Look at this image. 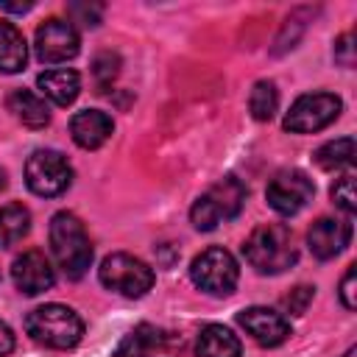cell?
Returning a JSON list of instances; mask_svg holds the SVG:
<instances>
[{
  "mask_svg": "<svg viewBox=\"0 0 357 357\" xmlns=\"http://www.w3.org/2000/svg\"><path fill=\"white\" fill-rule=\"evenodd\" d=\"M243 257L257 273H284L296 265L298 251L293 245V231L284 223H262L243 243Z\"/></svg>",
  "mask_w": 357,
  "mask_h": 357,
  "instance_id": "1",
  "label": "cell"
},
{
  "mask_svg": "<svg viewBox=\"0 0 357 357\" xmlns=\"http://www.w3.org/2000/svg\"><path fill=\"white\" fill-rule=\"evenodd\" d=\"M25 332L45 349H73L84 337V321L67 304H42L25 315Z\"/></svg>",
  "mask_w": 357,
  "mask_h": 357,
  "instance_id": "2",
  "label": "cell"
},
{
  "mask_svg": "<svg viewBox=\"0 0 357 357\" xmlns=\"http://www.w3.org/2000/svg\"><path fill=\"white\" fill-rule=\"evenodd\" d=\"M50 251L67 279H81L92 265V243L84 223L73 212H59L50 220Z\"/></svg>",
  "mask_w": 357,
  "mask_h": 357,
  "instance_id": "3",
  "label": "cell"
},
{
  "mask_svg": "<svg viewBox=\"0 0 357 357\" xmlns=\"http://www.w3.org/2000/svg\"><path fill=\"white\" fill-rule=\"evenodd\" d=\"M245 184L237 176H226L218 184H212L190 209V220L198 231H212L220 223L231 220L240 215L243 204H245Z\"/></svg>",
  "mask_w": 357,
  "mask_h": 357,
  "instance_id": "4",
  "label": "cell"
},
{
  "mask_svg": "<svg viewBox=\"0 0 357 357\" xmlns=\"http://www.w3.org/2000/svg\"><path fill=\"white\" fill-rule=\"evenodd\" d=\"M98 276H100V284L126 296V298H139L145 296L151 287H153V268L148 262H142L139 257L134 254H126V251H114L109 254L100 268H98Z\"/></svg>",
  "mask_w": 357,
  "mask_h": 357,
  "instance_id": "5",
  "label": "cell"
},
{
  "mask_svg": "<svg viewBox=\"0 0 357 357\" xmlns=\"http://www.w3.org/2000/svg\"><path fill=\"white\" fill-rule=\"evenodd\" d=\"M190 279L198 290H204L209 296H229L237 287L240 268L226 248L209 245L190 262Z\"/></svg>",
  "mask_w": 357,
  "mask_h": 357,
  "instance_id": "6",
  "label": "cell"
},
{
  "mask_svg": "<svg viewBox=\"0 0 357 357\" xmlns=\"http://www.w3.org/2000/svg\"><path fill=\"white\" fill-rule=\"evenodd\" d=\"M25 184L39 198H56L73 184V167L64 153L39 148L25 162Z\"/></svg>",
  "mask_w": 357,
  "mask_h": 357,
  "instance_id": "7",
  "label": "cell"
},
{
  "mask_svg": "<svg viewBox=\"0 0 357 357\" xmlns=\"http://www.w3.org/2000/svg\"><path fill=\"white\" fill-rule=\"evenodd\" d=\"M340 109H343V103H340L337 95H332V92H307V95L296 98V103L284 114L282 126L293 134H312V131H321L329 123H335Z\"/></svg>",
  "mask_w": 357,
  "mask_h": 357,
  "instance_id": "8",
  "label": "cell"
},
{
  "mask_svg": "<svg viewBox=\"0 0 357 357\" xmlns=\"http://www.w3.org/2000/svg\"><path fill=\"white\" fill-rule=\"evenodd\" d=\"M315 195V184L304 170H282L268 181L265 198L273 212L279 215H296L301 212Z\"/></svg>",
  "mask_w": 357,
  "mask_h": 357,
  "instance_id": "9",
  "label": "cell"
},
{
  "mask_svg": "<svg viewBox=\"0 0 357 357\" xmlns=\"http://www.w3.org/2000/svg\"><path fill=\"white\" fill-rule=\"evenodd\" d=\"M33 47H36V59L42 64H61V61H70L78 47H81V39H78V31L73 22L67 20H47L36 28V36H33Z\"/></svg>",
  "mask_w": 357,
  "mask_h": 357,
  "instance_id": "10",
  "label": "cell"
},
{
  "mask_svg": "<svg viewBox=\"0 0 357 357\" xmlns=\"http://www.w3.org/2000/svg\"><path fill=\"white\" fill-rule=\"evenodd\" d=\"M11 279L17 284L20 293L25 296H39L45 290L53 287L56 282V271L50 265V259L39 251V248H31V251H22L14 265H11Z\"/></svg>",
  "mask_w": 357,
  "mask_h": 357,
  "instance_id": "11",
  "label": "cell"
},
{
  "mask_svg": "<svg viewBox=\"0 0 357 357\" xmlns=\"http://www.w3.org/2000/svg\"><path fill=\"white\" fill-rule=\"evenodd\" d=\"M237 324L259 343V346H279L290 337V321L268 307H248L243 312H237Z\"/></svg>",
  "mask_w": 357,
  "mask_h": 357,
  "instance_id": "12",
  "label": "cell"
},
{
  "mask_svg": "<svg viewBox=\"0 0 357 357\" xmlns=\"http://www.w3.org/2000/svg\"><path fill=\"white\" fill-rule=\"evenodd\" d=\"M349 240H351V223L340 218H321L307 231V245L318 259L337 257L349 245Z\"/></svg>",
  "mask_w": 357,
  "mask_h": 357,
  "instance_id": "13",
  "label": "cell"
},
{
  "mask_svg": "<svg viewBox=\"0 0 357 357\" xmlns=\"http://www.w3.org/2000/svg\"><path fill=\"white\" fill-rule=\"evenodd\" d=\"M114 131V123L106 112L100 109H84L78 114H73L70 120V134H73V142L84 151H95L100 148Z\"/></svg>",
  "mask_w": 357,
  "mask_h": 357,
  "instance_id": "14",
  "label": "cell"
},
{
  "mask_svg": "<svg viewBox=\"0 0 357 357\" xmlns=\"http://www.w3.org/2000/svg\"><path fill=\"white\" fill-rule=\"evenodd\" d=\"M36 84H39L42 95L50 98L56 106H70L81 92V75L75 70H67V67L39 73Z\"/></svg>",
  "mask_w": 357,
  "mask_h": 357,
  "instance_id": "15",
  "label": "cell"
},
{
  "mask_svg": "<svg viewBox=\"0 0 357 357\" xmlns=\"http://www.w3.org/2000/svg\"><path fill=\"white\" fill-rule=\"evenodd\" d=\"M237 335L223 324H206L195 340V357H240Z\"/></svg>",
  "mask_w": 357,
  "mask_h": 357,
  "instance_id": "16",
  "label": "cell"
},
{
  "mask_svg": "<svg viewBox=\"0 0 357 357\" xmlns=\"http://www.w3.org/2000/svg\"><path fill=\"white\" fill-rule=\"evenodd\" d=\"M25 61H28V45L22 31L14 22L0 20V73H8V75L22 73Z\"/></svg>",
  "mask_w": 357,
  "mask_h": 357,
  "instance_id": "17",
  "label": "cell"
},
{
  "mask_svg": "<svg viewBox=\"0 0 357 357\" xmlns=\"http://www.w3.org/2000/svg\"><path fill=\"white\" fill-rule=\"evenodd\" d=\"M8 112L28 128H45L50 123V112L45 98H39L31 89H14L8 95Z\"/></svg>",
  "mask_w": 357,
  "mask_h": 357,
  "instance_id": "18",
  "label": "cell"
},
{
  "mask_svg": "<svg viewBox=\"0 0 357 357\" xmlns=\"http://www.w3.org/2000/svg\"><path fill=\"white\" fill-rule=\"evenodd\" d=\"M165 346V332L153 324H137L114 349V357H151Z\"/></svg>",
  "mask_w": 357,
  "mask_h": 357,
  "instance_id": "19",
  "label": "cell"
},
{
  "mask_svg": "<svg viewBox=\"0 0 357 357\" xmlns=\"http://www.w3.org/2000/svg\"><path fill=\"white\" fill-rule=\"evenodd\" d=\"M31 229V212L22 204H3L0 206V248H11L20 243Z\"/></svg>",
  "mask_w": 357,
  "mask_h": 357,
  "instance_id": "20",
  "label": "cell"
},
{
  "mask_svg": "<svg viewBox=\"0 0 357 357\" xmlns=\"http://www.w3.org/2000/svg\"><path fill=\"white\" fill-rule=\"evenodd\" d=\"M248 109L254 114V120L265 123L276 114L279 109V92H276V84L273 81H257L251 95H248Z\"/></svg>",
  "mask_w": 357,
  "mask_h": 357,
  "instance_id": "21",
  "label": "cell"
},
{
  "mask_svg": "<svg viewBox=\"0 0 357 357\" xmlns=\"http://www.w3.org/2000/svg\"><path fill=\"white\" fill-rule=\"evenodd\" d=\"M354 159V139L351 137H340V139H332L326 145H321L315 151V162L318 167L324 170H337V167H346L351 165Z\"/></svg>",
  "mask_w": 357,
  "mask_h": 357,
  "instance_id": "22",
  "label": "cell"
},
{
  "mask_svg": "<svg viewBox=\"0 0 357 357\" xmlns=\"http://www.w3.org/2000/svg\"><path fill=\"white\" fill-rule=\"evenodd\" d=\"M332 201L346 212V215H354L357 209V198H354V173H343L335 184H332Z\"/></svg>",
  "mask_w": 357,
  "mask_h": 357,
  "instance_id": "23",
  "label": "cell"
},
{
  "mask_svg": "<svg viewBox=\"0 0 357 357\" xmlns=\"http://www.w3.org/2000/svg\"><path fill=\"white\" fill-rule=\"evenodd\" d=\"M117 56H112V53H103V56H98L95 59V67H92V73H95V78H98V92H106L109 86H112V81H114V75H117Z\"/></svg>",
  "mask_w": 357,
  "mask_h": 357,
  "instance_id": "24",
  "label": "cell"
},
{
  "mask_svg": "<svg viewBox=\"0 0 357 357\" xmlns=\"http://www.w3.org/2000/svg\"><path fill=\"white\" fill-rule=\"evenodd\" d=\"M67 11H70V17L75 22H81L86 28H95L100 22V17H103V6L100 3H70Z\"/></svg>",
  "mask_w": 357,
  "mask_h": 357,
  "instance_id": "25",
  "label": "cell"
},
{
  "mask_svg": "<svg viewBox=\"0 0 357 357\" xmlns=\"http://www.w3.org/2000/svg\"><path fill=\"white\" fill-rule=\"evenodd\" d=\"M312 301V287H307V284H298L296 290H290L287 296H284V310L287 312H293V315H301L304 310H307V304Z\"/></svg>",
  "mask_w": 357,
  "mask_h": 357,
  "instance_id": "26",
  "label": "cell"
},
{
  "mask_svg": "<svg viewBox=\"0 0 357 357\" xmlns=\"http://www.w3.org/2000/svg\"><path fill=\"white\" fill-rule=\"evenodd\" d=\"M354 284H357V271H354V265H349L343 279H340V301H343L346 310L357 307V287Z\"/></svg>",
  "mask_w": 357,
  "mask_h": 357,
  "instance_id": "27",
  "label": "cell"
},
{
  "mask_svg": "<svg viewBox=\"0 0 357 357\" xmlns=\"http://www.w3.org/2000/svg\"><path fill=\"white\" fill-rule=\"evenodd\" d=\"M335 61L343 67H354V45H351V33H343L335 42Z\"/></svg>",
  "mask_w": 357,
  "mask_h": 357,
  "instance_id": "28",
  "label": "cell"
},
{
  "mask_svg": "<svg viewBox=\"0 0 357 357\" xmlns=\"http://www.w3.org/2000/svg\"><path fill=\"white\" fill-rule=\"evenodd\" d=\"M11 349H14V332H11L8 324L0 321V357L11 354Z\"/></svg>",
  "mask_w": 357,
  "mask_h": 357,
  "instance_id": "29",
  "label": "cell"
},
{
  "mask_svg": "<svg viewBox=\"0 0 357 357\" xmlns=\"http://www.w3.org/2000/svg\"><path fill=\"white\" fill-rule=\"evenodd\" d=\"M31 6H33V3H3L0 8H3V11H14V14H22V11H28Z\"/></svg>",
  "mask_w": 357,
  "mask_h": 357,
  "instance_id": "30",
  "label": "cell"
},
{
  "mask_svg": "<svg viewBox=\"0 0 357 357\" xmlns=\"http://www.w3.org/2000/svg\"><path fill=\"white\" fill-rule=\"evenodd\" d=\"M3 187H6V173L0 170V190H3Z\"/></svg>",
  "mask_w": 357,
  "mask_h": 357,
  "instance_id": "31",
  "label": "cell"
}]
</instances>
